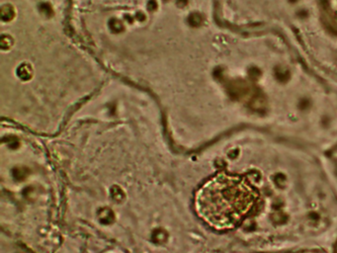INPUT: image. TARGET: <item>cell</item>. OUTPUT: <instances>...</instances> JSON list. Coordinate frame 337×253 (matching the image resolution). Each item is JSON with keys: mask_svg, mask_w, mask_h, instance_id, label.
<instances>
[{"mask_svg": "<svg viewBox=\"0 0 337 253\" xmlns=\"http://www.w3.org/2000/svg\"><path fill=\"white\" fill-rule=\"evenodd\" d=\"M259 194L244 176L219 172L198 189L195 210L212 229H235L255 211Z\"/></svg>", "mask_w": 337, "mask_h": 253, "instance_id": "1", "label": "cell"}, {"mask_svg": "<svg viewBox=\"0 0 337 253\" xmlns=\"http://www.w3.org/2000/svg\"><path fill=\"white\" fill-rule=\"evenodd\" d=\"M98 217H99L100 222H101L102 224H106L113 222V220L115 219L113 212H112L110 209H108V208H104V209H102L101 211L99 212Z\"/></svg>", "mask_w": 337, "mask_h": 253, "instance_id": "2", "label": "cell"}, {"mask_svg": "<svg viewBox=\"0 0 337 253\" xmlns=\"http://www.w3.org/2000/svg\"><path fill=\"white\" fill-rule=\"evenodd\" d=\"M167 239V233L165 230L163 229H156L155 231L152 233V240L155 243H163Z\"/></svg>", "mask_w": 337, "mask_h": 253, "instance_id": "3", "label": "cell"}, {"mask_svg": "<svg viewBox=\"0 0 337 253\" xmlns=\"http://www.w3.org/2000/svg\"><path fill=\"white\" fill-rule=\"evenodd\" d=\"M111 196L115 200V201L121 202V201H123V200H124L125 194H124V192L122 191L121 188L115 186V187L112 188V190H111Z\"/></svg>", "mask_w": 337, "mask_h": 253, "instance_id": "4", "label": "cell"}]
</instances>
